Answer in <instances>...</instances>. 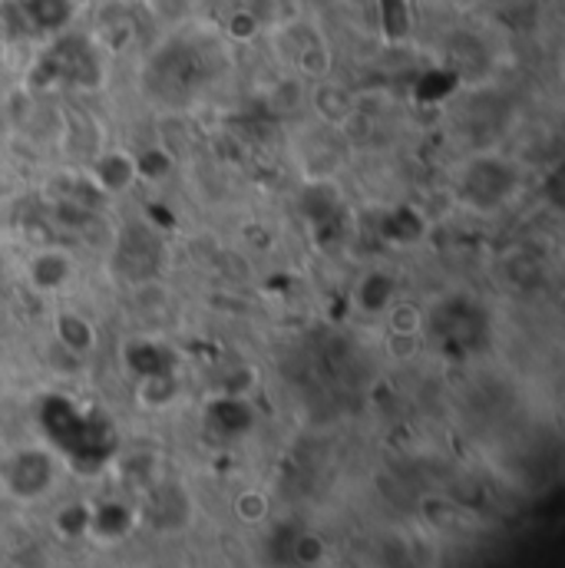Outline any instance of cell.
<instances>
[{
  "mask_svg": "<svg viewBox=\"0 0 565 568\" xmlns=\"http://www.w3.org/2000/svg\"><path fill=\"white\" fill-rule=\"evenodd\" d=\"M37 90H97L103 83V60L90 37L63 33L57 37L30 70Z\"/></svg>",
  "mask_w": 565,
  "mask_h": 568,
  "instance_id": "1",
  "label": "cell"
},
{
  "mask_svg": "<svg viewBox=\"0 0 565 568\" xmlns=\"http://www.w3.org/2000/svg\"><path fill=\"white\" fill-rule=\"evenodd\" d=\"M519 189V169L503 155H476L456 175V192L476 212L503 209Z\"/></svg>",
  "mask_w": 565,
  "mask_h": 568,
  "instance_id": "2",
  "label": "cell"
},
{
  "mask_svg": "<svg viewBox=\"0 0 565 568\" xmlns=\"http://www.w3.org/2000/svg\"><path fill=\"white\" fill-rule=\"evenodd\" d=\"M57 483V463L47 449H17L3 466V486L17 503H33L47 496Z\"/></svg>",
  "mask_w": 565,
  "mask_h": 568,
  "instance_id": "3",
  "label": "cell"
},
{
  "mask_svg": "<svg viewBox=\"0 0 565 568\" xmlns=\"http://www.w3.org/2000/svg\"><path fill=\"white\" fill-rule=\"evenodd\" d=\"M87 179L103 199L127 195L140 182L137 152H130V149H103V152H97L90 159V165H87Z\"/></svg>",
  "mask_w": 565,
  "mask_h": 568,
  "instance_id": "4",
  "label": "cell"
},
{
  "mask_svg": "<svg viewBox=\"0 0 565 568\" xmlns=\"http://www.w3.org/2000/svg\"><path fill=\"white\" fill-rule=\"evenodd\" d=\"M27 284L37 291V294H57L63 291L67 284L73 282L77 275V262L67 248H57V245H47V248H37L30 258H27Z\"/></svg>",
  "mask_w": 565,
  "mask_h": 568,
  "instance_id": "5",
  "label": "cell"
},
{
  "mask_svg": "<svg viewBox=\"0 0 565 568\" xmlns=\"http://www.w3.org/2000/svg\"><path fill=\"white\" fill-rule=\"evenodd\" d=\"M282 47H284V57L291 60V67L301 73V77H324L327 73V67H331V53H327V47H324V40L311 30V27H304V23H291L287 30L282 33Z\"/></svg>",
  "mask_w": 565,
  "mask_h": 568,
  "instance_id": "6",
  "label": "cell"
},
{
  "mask_svg": "<svg viewBox=\"0 0 565 568\" xmlns=\"http://www.w3.org/2000/svg\"><path fill=\"white\" fill-rule=\"evenodd\" d=\"M20 33H60L73 20V0H13L10 3Z\"/></svg>",
  "mask_w": 565,
  "mask_h": 568,
  "instance_id": "7",
  "label": "cell"
},
{
  "mask_svg": "<svg viewBox=\"0 0 565 568\" xmlns=\"http://www.w3.org/2000/svg\"><path fill=\"white\" fill-rule=\"evenodd\" d=\"M53 341L77 361L90 357L100 344V331L97 324L83 314V311H73V307H63L53 314Z\"/></svg>",
  "mask_w": 565,
  "mask_h": 568,
  "instance_id": "8",
  "label": "cell"
},
{
  "mask_svg": "<svg viewBox=\"0 0 565 568\" xmlns=\"http://www.w3.org/2000/svg\"><path fill=\"white\" fill-rule=\"evenodd\" d=\"M397 301V282L387 272H367L354 287V304L367 317H381Z\"/></svg>",
  "mask_w": 565,
  "mask_h": 568,
  "instance_id": "9",
  "label": "cell"
},
{
  "mask_svg": "<svg viewBox=\"0 0 565 568\" xmlns=\"http://www.w3.org/2000/svg\"><path fill=\"white\" fill-rule=\"evenodd\" d=\"M179 397H182V384L175 371L137 377V404L142 410H152V414L169 410L172 404H179Z\"/></svg>",
  "mask_w": 565,
  "mask_h": 568,
  "instance_id": "10",
  "label": "cell"
},
{
  "mask_svg": "<svg viewBox=\"0 0 565 568\" xmlns=\"http://www.w3.org/2000/svg\"><path fill=\"white\" fill-rule=\"evenodd\" d=\"M127 364L137 377H149V374H165L175 371V357L165 344L159 341H130L127 344Z\"/></svg>",
  "mask_w": 565,
  "mask_h": 568,
  "instance_id": "11",
  "label": "cell"
},
{
  "mask_svg": "<svg viewBox=\"0 0 565 568\" xmlns=\"http://www.w3.org/2000/svg\"><path fill=\"white\" fill-rule=\"evenodd\" d=\"M377 10H381V30L391 43L411 33V0H377Z\"/></svg>",
  "mask_w": 565,
  "mask_h": 568,
  "instance_id": "12",
  "label": "cell"
},
{
  "mask_svg": "<svg viewBox=\"0 0 565 568\" xmlns=\"http://www.w3.org/2000/svg\"><path fill=\"white\" fill-rule=\"evenodd\" d=\"M384 317H387L391 334L421 337V331H424V311H421L414 301H394V304L384 311Z\"/></svg>",
  "mask_w": 565,
  "mask_h": 568,
  "instance_id": "13",
  "label": "cell"
},
{
  "mask_svg": "<svg viewBox=\"0 0 565 568\" xmlns=\"http://www.w3.org/2000/svg\"><path fill=\"white\" fill-rule=\"evenodd\" d=\"M269 513H272V503H269V496H265L262 489H242V493L235 496V516H239L242 523L259 526V523L269 519Z\"/></svg>",
  "mask_w": 565,
  "mask_h": 568,
  "instance_id": "14",
  "label": "cell"
},
{
  "mask_svg": "<svg viewBox=\"0 0 565 568\" xmlns=\"http://www.w3.org/2000/svg\"><path fill=\"white\" fill-rule=\"evenodd\" d=\"M137 169H140V182H159V179H165L169 175V169H172V159H169V152L165 149H159V145H149V149H140L137 152Z\"/></svg>",
  "mask_w": 565,
  "mask_h": 568,
  "instance_id": "15",
  "label": "cell"
}]
</instances>
